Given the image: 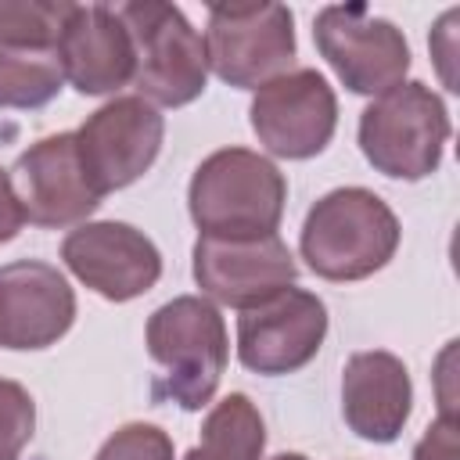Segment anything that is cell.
<instances>
[{"label":"cell","instance_id":"cell-4","mask_svg":"<svg viewBox=\"0 0 460 460\" xmlns=\"http://www.w3.org/2000/svg\"><path fill=\"white\" fill-rule=\"evenodd\" d=\"M449 133L453 126L442 97L417 79L377 93L359 115V151L392 180L431 176Z\"/></svg>","mask_w":460,"mask_h":460},{"label":"cell","instance_id":"cell-24","mask_svg":"<svg viewBox=\"0 0 460 460\" xmlns=\"http://www.w3.org/2000/svg\"><path fill=\"white\" fill-rule=\"evenodd\" d=\"M273 460H305V456H302V453H277Z\"/></svg>","mask_w":460,"mask_h":460},{"label":"cell","instance_id":"cell-14","mask_svg":"<svg viewBox=\"0 0 460 460\" xmlns=\"http://www.w3.org/2000/svg\"><path fill=\"white\" fill-rule=\"evenodd\" d=\"M75 320V291L65 273L40 259L0 266V345L47 349L68 334Z\"/></svg>","mask_w":460,"mask_h":460},{"label":"cell","instance_id":"cell-15","mask_svg":"<svg viewBox=\"0 0 460 460\" xmlns=\"http://www.w3.org/2000/svg\"><path fill=\"white\" fill-rule=\"evenodd\" d=\"M58 61L65 79L86 97H101L133 83L137 68L129 29L108 4H72L58 36Z\"/></svg>","mask_w":460,"mask_h":460},{"label":"cell","instance_id":"cell-8","mask_svg":"<svg viewBox=\"0 0 460 460\" xmlns=\"http://www.w3.org/2000/svg\"><path fill=\"white\" fill-rule=\"evenodd\" d=\"M162 137L165 119L155 104H147L144 97H115L75 129L79 165L93 190L104 198L129 187L155 165Z\"/></svg>","mask_w":460,"mask_h":460},{"label":"cell","instance_id":"cell-5","mask_svg":"<svg viewBox=\"0 0 460 460\" xmlns=\"http://www.w3.org/2000/svg\"><path fill=\"white\" fill-rule=\"evenodd\" d=\"M122 25L129 29L137 68L133 86L137 97L162 108H183L201 97L208 79L205 43L194 25L183 18L176 4L162 0H133L115 7Z\"/></svg>","mask_w":460,"mask_h":460},{"label":"cell","instance_id":"cell-2","mask_svg":"<svg viewBox=\"0 0 460 460\" xmlns=\"http://www.w3.org/2000/svg\"><path fill=\"white\" fill-rule=\"evenodd\" d=\"M288 201L284 172L259 151H212L190 176L187 208L201 237H262L277 234Z\"/></svg>","mask_w":460,"mask_h":460},{"label":"cell","instance_id":"cell-3","mask_svg":"<svg viewBox=\"0 0 460 460\" xmlns=\"http://www.w3.org/2000/svg\"><path fill=\"white\" fill-rule=\"evenodd\" d=\"M395 212L367 187L323 194L302 223V259L323 280H363L388 266L399 248Z\"/></svg>","mask_w":460,"mask_h":460},{"label":"cell","instance_id":"cell-10","mask_svg":"<svg viewBox=\"0 0 460 460\" xmlns=\"http://www.w3.org/2000/svg\"><path fill=\"white\" fill-rule=\"evenodd\" d=\"M298 277L295 255L277 234L262 237H198L194 280L219 305L252 309L291 288Z\"/></svg>","mask_w":460,"mask_h":460},{"label":"cell","instance_id":"cell-12","mask_svg":"<svg viewBox=\"0 0 460 460\" xmlns=\"http://www.w3.org/2000/svg\"><path fill=\"white\" fill-rule=\"evenodd\" d=\"M65 266L101 298L129 302L151 291L162 277V255L155 241L129 223H83L61 244Z\"/></svg>","mask_w":460,"mask_h":460},{"label":"cell","instance_id":"cell-6","mask_svg":"<svg viewBox=\"0 0 460 460\" xmlns=\"http://www.w3.org/2000/svg\"><path fill=\"white\" fill-rule=\"evenodd\" d=\"M205 61L223 83L237 90H259L270 79L291 72V11L284 4H212L205 25Z\"/></svg>","mask_w":460,"mask_h":460},{"label":"cell","instance_id":"cell-9","mask_svg":"<svg viewBox=\"0 0 460 460\" xmlns=\"http://www.w3.org/2000/svg\"><path fill=\"white\" fill-rule=\"evenodd\" d=\"M252 129L277 158L320 155L338 126V101L316 68H291L255 90Z\"/></svg>","mask_w":460,"mask_h":460},{"label":"cell","instance_id":"cell-1","mask_svg":"<svg viewBox=\"0 0 460 460\" xmlns=\"http://www.w3.org/2000/svg\"><path fill=\"white\" fill-rule=\"evenodd\" d=\"M147 356L158 367L151 399L176 402L180 410H201L226 370V323L219 309L201 295H180L158 305L147 320Z\"/></svg>","mask_w":460,"mask_h":460},{"label":"cell","instance_id":"cell-13","mask_svg":"<svg viewBox=\"0 0 460 460\" xmlns=\"http://www.w3.org/2000/svg\"><path fill=\"white\" fill-rule=\"evenodd\" d=\"M11 183L25 219L47 230L83 223L101 205V194L79 165L75 133H54L22 151L11 169Z\"/></svg>","mask_w":460,"mask_h":460},{"label":"cell","instance_id":"cell-19","mask_svg":"<svg viewBox=\"0 0 460 460\" xmlns=\"http://www.w3.org/2000/svg\"><path fill=\"white\" fill-rule=\"evenodd\" d=\"M68 11V0H0V40L14 47L58 50Z\"/></svg>","mask_w":460,"mask_h":460},{"label":"cell","instance_id":"cell-21","mask_svg":"<svg viewBox=\"0 0 460 460\" xmlns=\"http://www.w3.org/2000/svg\"><path fill=\"white\" fill-rule=\"evenodd\" d=\"M93 460H172V438L158 424H122Z\"/></svg>","mask_w":460,"mask_h":460},{"label":"cell","instance_id":"cell-7","mask_svg":"<svg viewBox=\"0 0 460 460\" xmlns=\"http://www.w3.org/2000/svg\"><path fill=\"white\" fill-rule=\"evenodd\" d=\"M313 40L323 61L352 93H385L410 72V43L367 7H323L313 22Z\"/></svg>","mask_w":460,"mask_h":460},{"label":"cell","instance_id":"cell-23","mask_svg":"<svg viewBox=\"0 0 460 460\" xmlns=\"http://www.w3.org/2000/svg\"><path fill=\"white\" fill-rule=\"evenodd\" d=\"M22 223H25V212H22V201L14 194L11 172L0 169V244H7L11 237H18Z\"/></svg>","mask_w":460,"mask_h":460},{"label":"cell","instance_id":"cell-16","mask_svg":"<svg viewBox=\"0 0 460 460\" xmlns=\"http://www.w3.org/2000/svg\"><path fill=\"white\" fill-rule=\"evenodd\" d=\"M413 410V385L399 356L356 352L341 370V417L367 442H395Z\"/></svg>","mask_w":460,"mask_h":460},{"label":"cell","instance_id":"cell-11","mask_svg":"<svg viewBox=\"0 0 460 460\" xmlns=\"http://www.w3.org/2000/svg\"><path fill=\"white\" fill-rule=\"evenodd\" d=\"M327 305L302 288H284L280 295L252 305L237 320V356L248 370L280 377L302 370L323 345Z\"/></svg>","mask_w":460,"mask_h":460},{"label":"cell","instance_id":"cell-17","mask_svg":"<svg viewBox=\"0 0 460 460\" xmlns=\"http://www.w3.org/2000/svg\"><path fill=\"white\" fill-rule=\"evenodd\" d=\"M262 449H266L262 413L244 392H234L208 410L201 424V442L183 460H262Z\"/></svg>","mask_w":460,"mask_h":460},{"label":"cell","instance_id":"cell-20","mask_svg":"<svg viewBox=\"0 0 460 460\" xmlns=\"http://www.w3.org/2000/svg\"><path fill=\"white\" fill-rule=\"evenodd\" d=\"M36 431V402L29 388L0 377V460H18Z\"/></svg>","mask_w":460,"mask_h":460},{"label":"cell","instance_id":"cell-18","mask_svg":"<svg viewBox=\"0 0 460 460\" xmlns=\"http://www.w3.org/2000/svg\"><path fill=\"white\" fill-rule=\"evenodd\" d=\"M65 86L58 50L14 47L0 40V108H43Z\"/></svg>","mask_w":460,"mask_h":460},{"label":"cell","instance_id":"cell-22","mask_svg":"<svg viewBox=\"0 0 460 460\" xmlns=\"http://www.w3.org/2000/svg\"><path fill=\"white\" fill-rule=\"evenodd\" d=\"M413 460H456V417L453 413H438V420L428 424V431L420 435Z\"/></svg>","mask_w":460,"mask_h":460}]
</instances>
